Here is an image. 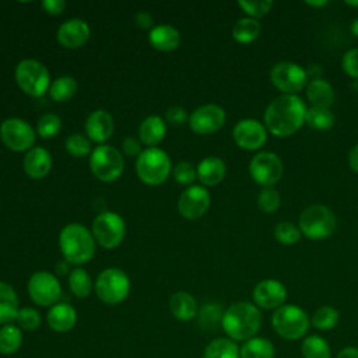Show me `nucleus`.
I'll use <instances>...</instances> for the list:
<instances>
[{
  "label": "nucleus",
  "instance_id": "f257e3e1",
  "mask_svg": "<svg viewBox=\"0 0 358 358\" xmlns=\"http://www.w3.org/2000/svg\"><path fill=\"white\" fill-rule=\"evenodd\" d=\"M306 109V105L298 95L282 94L274 98L266 108L264 126L277 137L291 136L305 122Z\"/></svg>",
  "mask_w": 358,
  "mask_h": 358
},
{
  "label": "nucleus",
  "instance_id": "f03ea898",
  "mask_svg": "<svg viewBox=\"0 0 358 358\" xmlns=\"http://www.w3.org/2000/svg\"><path fill=\"white\" fill-rule=\"evenodd\" d=\"M221 327L228 338L245 343L256 337L257 331L260 330L262 312L252 302H235L222 313Z\"/></svg>",
  "mask_w": 358,
  "mask_h": 358
},
{
  "label": "nucleus",
  "instance_id": "7ed1b4c3",
  "mask_svg": "<svg viewBox=\"0 0 358 358\" xmlns=\"http://www.w3.org/2000/svg\"><path fill=\"white\" fill-rule=\"evenodd\" d=\"M59 248L63 257L73 264H84L95 255L92 232L78 222L64 225L59 234Z\"/></svg>",
  "mask_w": 358,
  "mask_h": 358
},
{
  "label": "nucleus",
  "instance_id": "20e7f679",
  "mask_svg": "<svg viewBox=\"0 0 358 358\" xmlns=\"http://www.w3.org/2000/svg\"><path fill=\"white\" fill-rule=\"evenodd\" d=\"M271 326L284 340L295 341L306 336L310 327V317L301 306L284 303L273 312Z\"/></svg>",
  "mask_w": 358,
  "mask_h": 358
},
{
  "label": "nucleus",
  "instance_id": "39448f33",
  "mask_svg": "<svg viewBox=\"0 0 358 358\" xmlns=\"http://www.w3.org/2000/svg\"><path fill=\"white\" fill-rule=\"evenodd\" d=\"M172 171L169 155L157 147H148L136 158V173L138 179L150 186L164 183Z\"/></svg>",
  "mask_w": 358,
  "mask_h": 358
},
{
  "label": "nucleus",
  "instance_id": "423d86ee",
  "mask_svg": "<svg viewBox=\"0 0 358 358\" xmlns=\"http://www.w3.org/2000/svg\"><path fill=\"white\" fill-rule=\"evenodd\" d=\"M336 222L334 213L322 204L306 207L298 218V227L302 235L315 241L329 238L336 229Z\"/></svg>",
  "mask_w": 358,
  "mask_h": 358
},
{
  "label": "nucleus",
  "instance_id": "0eeeda50",
  "mask_svg": "<svg viewBox=\"0 0 358 358\" xmlns=\"http://www.w3.org/2000/svg\"><path fill=\"white\" fill-rule=\"evenodd\" d=\"M95 294L103 303L117 305L130 294V278L120 268H105L95 280Z\"/></svg>",
  "mask_w": 358,
  "mask_h": 358
},
{
  "label": "nucleus",
  "instance_id": "6e6552de",
  "mask_svg": "<svg viewBox=\"0 0 358 358\" xmlns=\"http://www.w3.org/2000/svg\"><path fill=\"white\" fill-rule=\"evenodd\" d=\"M17 85L22 92L31 96H42L50 87L49 70L38 60L24 59L21 60L14 71Z\"/></svg>",
  "mask_w": 358,
  "mask_h": 358
},
{
  "label": "nucleus",
  "instance_id": "1a4fd4ad",
  "mask_svg": "<svg viewBox=\"0 0 358 358\" xmlns=\"http://www.w3.org/2000/svg\"><path fill=\"white\" fill-rule=\"evenodd\" d=\"M90 168L96 179L110 183L117 180L123 173L124 159L117 148L101 144L90 154Z\"/></svg>",
  "mask_w": 358,
  "mask_h": 358
},
{
  "label": "nucleus",
  "instance_id": "9d476101",
  "mask_svg": "<svg viewBox=\"0 0 358 358\" xmlns=\"http://www.w3.org/2000/svg\"><path fill=\"white\" fill-rule=\"evenodd\" d=\"M91 232L98 245L105 249H115L124 238L126 224L117 213L103 211L94 218Z\"/></svg>",
  "mask_w": 358,
  "mask_h": 358
},
{
  "label": "nucleus",
  "instance_id": "9b49d317",
  "mask_svg": "<svg viewBox=\"0 0 358 358\" xmlns=\"http://www.w3.org/2000/svg\"><path fill=\"white\" fill-rule=\"evenodd\" d=\"M270 80L277 90L295 95L308 83V71L292 62H278L270 70Z\"/></svg>",
  "mask_w": 358,
  "mask_h": 358
},
{
  "label": "nucleus",
  "instance_id": "f8f14e48",
  "mask_svg": "<svg viewBox=\"0 0 358 358\" xmlns=\"http://www.w3.org/2000/svg\"><path fill=\"white\" fill-rule=\"evenodd\" d=\"M0 138L13 151H29L35 143L36 133L28 122L20 117H10L0 124Z\"/></svg>",
  "mask_w": 358,
  "mask_h": 358
},
{
  "label": "nucleus",
  "instance_id": "ddd939ff",
  "mask_svg": "<svg viewBox=\"0 0 358 358\" xmlns=\"http://www.w3.org/2000/svg\"><path fill=\"white\" fill-rule=\"evenodd\" d=\"M29 298L39 306H53L62 296L59 280L49 271H36L28 280Z\"/></svg>",
  "mask_w": 358,
  "mask_h": 358
},
{
  "label": "nucleus",
  "instance_id": "4468645a",
  "mask_svg": "<svg viewBox=\"0 0 358 358\" xmlns=\"http://www.w3.org/2000/svg\"><path fill=\"white\" fill-rule=\"evenodd\" d=\"M249 172L252 179L260 186H274L281 179L282 161L275 152L262 151L252 158L249 164Z\"/></svg>",
  "mask_w": 358,
  "mask_h": 358
},
{
  "label": "nucleus",
  "instance_id": "2eb2a0df",
  "mask_svg": "<svg viewBox=\"0 0 358 358\" xmlns=\"http://www.w3.org/2000/svg\"><path fill=\"white\" fill-rule=\"evenodd\" d=\"M225 110L215 103L199 106L189 116V126L196 134H211L225 123Z\"/></svg>",
  "mask_w": 358,
  "mask_h": 358
},
{
  "label": "nucleus",
  "instance_id": "dca6fc26",
  "mask_svg": "<svg viewBox=\"0 0 358 358\" xmlns=\"http://www.w3.org/2000/svg\"><path fill=\"white\" fill-rule=\"evenodd\" d=\"M210 200V193L204 186L192 185L182 192L178 200V210L183 218L197 220L208 210Z\"/></svg>",
  "mask_w": 358,
  "mask_h": 358
},
{
  "label": "nucleus",
  "instance_id": "f3484780",
  "mask_svg": "<svg viewBox=\"0 0 358 358\" xmlns=\"http://www.w3.org/2000/svg\"><path fill=\"white\" fill-rule=\"evenodd\" d=\"M253 303L262 309H278L287 299L285 285L274 278L259 281L252 291Z\"/></svg>",
  "mask_w": 358,
  "mask_h": 358
},
{
  "label": "nucleus",
  "instance_id": "a211bd4d",
  "mask_svg": "<svg viewBox=\"0 0 358 358\" xmlns=\"http://www.w3.org/2000/svg\"><path fill=\"white\" fill-rule=\"evenodd\" d=\"M232 137L241 148L253 151L264 145L267 140V129L256 119H242L235 124Z\"/></svg>",
  "mask_w": 358,
  "mask_h": 358
},
{
  "label": "nucleus",
  "instance_id": "6ab92c4d",
  "mask_svg": "<svg viewBox=\"0 0 358 358\" xmlns=\"http://www.w3.org/2000/svg\"><path fill=\"white\" fill-rule=\"evenodd\" d=\"M91 35L90 25L81 18H70L64 21L56 32L57 42L67 49H77L87 43Z\"/></svg>",
  "mask_w": 358,
  "mask_h": 358
},
{
  "label": "nucleus",
  "instance_id": "aec40b11",
  "mask_svg": "<svg viewBox=\"0 0 358 358\" xmlns=\"http://www.w3.org/2000/svg\"><path fill=\"white\" fill-rule=\"evenodd\" d=\"M113 129H115L113 117L105 109L92 110L84 123V130L87 137L91 141H95L99 144H102L112 136Z\"/></svg>",
  "mask_w": 358,
  "mask_h": 358
},
{
  "label": "nucleus",
  "instance_id": "412c9836",
  "mask_svg": "<svg viewBox=\"0 0 358 358\" xmlns=\"http://www.w3.org/2000/svg\"><path fill=\"white\" fill-rule=\"evenodd\" d=\"M24 172L31 179H42L52 169V155L43 147H32L22 161Z\"/></svg>",
  "mask_w": 358,
  "mask_h": 358
},
{
  "label": "nucleus",
  "instance_id": "4be33fe9",
  "mask_svg": "<svg viewBox=\"0 0 358 358\" xmlns=\"http://www.w3.org/2000/svg\"><path fill=\"white\" fill-rule=\"evenodd\" d=\"M49 327L56 333H67L77 323V312L67 302H57L46 313Z\"/></svg>",
  "mask_w": 358,
  "mask_h": 358
},
{
  "label": "nucleus",
  "instance_id": "5701e85b",
  "mask_svg": "<svg viewBox=\"0 0 358 358\" xmlns=\"http://www.w3.org/2000/svg\"><path fill=\"white\" fill-rule=\"evenodd\" d=\"M148 42L157 50L171 52L179 46L180 34L172 25H155L148 32Z\"/></svg>",
  "mask_w": 358,
  "mask_h": 358
},
{
  "label": "nucleus",
  "instance_id": "b1692460",
  "mask_svg": "<svg viewBox=\"0 0 358 358\" xmlns=\"http://www.w3.org/2000/svg\"><path fill=\"white\" fill-rule=\"evenodd\" d=\"M197 178L200 179V182L206 186H214L217 183H220L227 172L225 164L221 158L215 157V155H210L203 158L197 168Z\"/></svg>",
  "mask_w": 358,
  "mask_h": 358
},
{
  "label": "nucleus",
  "instance_id": "393cba45",
  "mask_svg": "<svg viewBox=\"0 0 358 358\" xmlns=\"http://www.w3.org/2000/svg\"><path fill=\"white\" fill-rule=\"evenodd\" d=\"M169 310L178 320L189 322L197 315L199 306L196 298L192 294L186 291H178L169 299Z\"/></svg>",
  "mask_w": 358,
  "mask_h": 358
},
{
  "label": "nucleus",
  "instance_id": "a878e982",
  "mask_svg": "<svg viewBox=\"0 0 358 358\" xmlns=\"http://www.w3.org/2000/svg\"><path fill=\"white\" fill-rule=\"evenodd\" d=\"M166 134V124L162 117L157 115H151L145 117L138 127L140 141L148 147H154L164 140Z\"/></svg>",
  "mask_w": 358,
  "mask_h": 358
},
{
  "label": "nucleus",
  "instance_id": "bb28decb",
  "mask_svg": "<svg viewBox=\"0 0 358 358\" xmlns=\"http://www.w3.org/2000/svg\"><path fill=\"white\" fill-rule=\"evenodd\" d=\"M306 98L312 106L330 108L334 102V90L331 84L323 78H313L306 85Z\"/></svg>",
  "mask_w": 358,
  "mask_h": 358
},
{
  "label": "nucleus",
  "instance_id": "cd10ccee",
  "mask_svg": "<svg viewBox=\"0 0 358 358\" xmlns=\"http://www.w3.org/2000/svg\"><path fill=\"white\" fill-rule=\"evenodd\" d=\"M18 296L14 288L0 281V324H10L17 319L18 315Z\"/></svg>",
  "mask_w": 358,
  "mask_h": 358
},
{
  "label": "nucleus",
  "instance_id": "c85d7f7f",
  "mask_svg": "<svg viewBox=\"0 0 358 358\" xmlns=\"http://www.w3.org/2000/svg\"><path fill=\"white\" fill-rule=\"evenodd\" d=\"M203 358H241V347L231 338L218 337L206 345Z\"/></svg>",
  "mask_w": 358,
  "mask_h": 358
},
{
  "label": "nucleus",
  "instance_id": "c756f323",
  "mask_svg": "<svg viewBox=\"0 0 358 358\" xmlns=\"http://www.w3.org/2000/svg\"><path fill=\"white\" fill-rule=\"evenodd\" d=\"M275 347L266 337H253L241 347V358H274Z\"/></svg>",
  "mask_w": 358,
  "mask_h": 358
},
{
  "label": "nucleus",
  "instance_id": "7c9ffc66",
  "mask_svg": "<svg viewBox=\"0 0 358 358\" xmlns=\"http://www.w3.org/2000/svg\"><path fill=\"white\" fill-rule=\"evenodd\" d=\"M22 345V331L18 326L10 323L0 327V354L13 355Z\"/></svg>",
  "mask_w": 358,
  "mask_h": 358
},
{
  "label": "nucleus",
  "instance_id": "2f4dec72",
  "mask_svg": "<svg viewBox=\"0 0 358 358\" xmlns=\"http://www.w3.org/2000/svg\"><path fill=\"white\" fill-rule=\"evenodd\" d=\"M303 358H331V348L326 338L319 334L306 336L301 344Z\"/></svg>",
  "mask_w": 358,
  "mask_h": 358
},
{
  "label": "nucleus",
  "instance_id": "473e14b6",
  "mask_svg": "<svg viewBox=\"0 0 358 358\" xmlns=\"http://www.w3.org/2000/svg\"><path fill=\"white\" fill-rule=\"evenodd\" d=\"M76 91H77L76 78L71 76H62L55 78L50 83L48 94L55 102H66L71 96H74Z\"/></svg>",
  "mask_w": 358,
  "mask_h": 358
},
{
  "label": "nucleus",
  "instance_id": "72a5a7b5",
  "mask_svg": "<svg viewBox=\"0 0 358 358\" xmlns=\"http://www.w3.org/2000/svg\"><path fill=\"white\" fill-rule=\"evenodd\" d=\"M260 34V24L250 17L239 18L232 27V38L239 43H250Z\"/></svg>",
  "mask_w": 358,
  "mask_h": 358
},
{
  "label": "nucleus",
  "instance_id": "f704fd0d",
  "mask_svg": "<svg viewBox=\"0 0 358 358\" xmlns=\"http://www.w3.org/2000/svg\"><path fill=\"white\" fill-rule=\"evenodd\" d=\"M305 122L309 127L316 130H330L334 124V113L330 108L310 106L306 109Z\"/></svg>",
  "mask_w": 358,
  "mask_h": 358
},
{
  "label": "nucleus",
  "instance_id": "c9c22d12",
  "mask_svg": "<svg viewBox=\"0 0 358 358\" xmlns=\"http://www.w3.org/2000/svg\"><path fill=\"white\" fill-rule=\"evenodd\" d=\"M338 319H340L338 310L330 305H324L315 310V313L310 317V324L317 330L327 331L337 326Z\"/></svg>",
  "mask_w": 358,
  "mask_h": 358
},
{
  "label": "nucleus",
  "instance_id": "e433bc0d",
  "mask_svg": "<svg viewBox=\"0 0 358 358\" xmlns=\"http://www.w3.org/2000/svg\"><path fill=\"white\" fill-rule=\"evenodd\" d=\"M92 280L84 268H74L69 274V288L77 298H87L92 291Z\"/></svg>",
  "mask_w": 358,
  "mask_h": 358
},
{
  "label": "nucleus",
  "instance_id": "4c0bfd02",
  "mask_svg": "<svg viewBox=\"0 0 358 358\" xmlns=\"http://www.w3.org/2000/svg\"><path fill=\"white\" fill-rule=\"evenodd\" d=\"M64 145H66V151L74 158H83V157L92 152L91 140L87 136L81 134V133L70 134L66 138Z\"/></svg>",
  "mask_w": 358,
  "mask_h": 358
},
{
  "label": "nucleus",
  "instance_id": "58836bf2",
  "mask_svg": "<svg viewBox=\"0 0 358 358\" xmlns=\"http://www.w3.org/2000/svg\"><path fill=\"white\" fill-rule=\"evenodd\" d=\"M62 130V119L55 113H45L36 122V133L42 138H50Z\"/></svg>",
  "mask_w": 358,
  "mask_h": 358
},
{
  "label": "nucleus",
  "instance_id": "ea45409f",
  "mask_svg": "<svg viewBox=\"0 0 358 358\" xmlns=\"http://www.w3.org/2000/svg\"><path fill=\"white\" fill-rule=\"evenodd\" d=\"M302 236L299 227L289 221H281L274 228V238L282 245H294Z\"/></svg>",
  "mask_w": 358,
  "mask_h": 358
},
{
  "label": "nucleus",
  "instance_id": "a19ab883",
  "mask_svg": "<svg viewBox=\"0 0 358 358\" xmlns=\"http://www.w3.org/2000/svg\"><path fill=\"white\" fill-rule=\"evenodd\" d=\"M280 204H281V197H280V193L274 189V186L263 187L257 194V206L266 214L274 213L280 207Z\"/></svg>",
  "mask_w": 358,
  "mask_h": 358
},
{
  "label": "nucleus",
  "instance_id": "79ce46f5",
  "mask_svg": "<svg viewBox=\"0 0 358 358\" xmlns=\"http://www.w3.org/2000/svg\"><path fill=\"white\" fill-rule=\"evenodd\" d=\"M17 324L20 329L27 330V331H34L41 326V313L34 309V308H21L18 310L17 319H15Z\"/></svg>",
  "mask_w": 358,
  "mask_h": 358
},
{
  "label": "nucleus",
  "instance_id": "37998d69",
  "mask_svg": "<svg viewBox=\"0 0 358 358\" xmlns=\"http://www.w3.org/2000/svg\"><path fill=\"white\" fill-rule=\"evenodd\" d=\"M238 6L250 17V18H260L266 15L273 6L271 0H239Z\"/></svg>",
  "mask_w": 358,
  "mask_h": 358
},
{
  "label": "nucleus",
  "instance_id": "c03bdc74",
  "mask_svg": "<svg viewBox=\"0 0 358 358\" xmlns=\"http://www.w3.org/2000/svg\"><path fill=\"white\" fill-rule=\"evenodd\" d=\"M197 176V171L193 164L187 161H180L173 168V178L180 185H190Z\"/></svg>",
  "mask_w": 358,
  "mask_h": 358
},
{
  "label": "nucleus",
  "instance_id": "a18cd8bd",
  "mask_svg": "<svg viewBox=\"0 0 358 358\" xmlns=\"http://www.w3.org/2000/svg\"><path fill=\"white\" fill-rule=\"evenodd\" d=\"M341 67L345 74L352 78H358V48L350 49L343 55Z\"/></svg>",
  "mask_w": 358,
  "mask_h": 358
},
{
  "label": "nucleus",
  "instance_id": "49530a36",
  "mask_svg": "<svg viewBox=\"0 0 358 358\" xmlns=\"http://www.w3.org/2000/svg\"><path fill=\"white\" fill-rule=\"evenodd\" d=\"M222 313L220 306L214 305V303H208V305H204L203 309L200 310V320L201 323L204 324H214L217 322H221L222 319Z\"/></svg>",
  "mask_w": 358,
  "mask_h": 358
},
{
  "label": "nucleus",
  "instance_id": "de8ad7c7",
  "mask_svg": "<svg viewBox=\"0 0 358 358\" xmlns=\"http://www.w3.org/2000/svg\"><path fill=\"white\" fill-rule=\"evenodd\" d=\"M165 117H166V120L171 124L180 126V124H183L186 122L187 115H186V110L183 108H180V106H171V108L166 109Z\"/></svg>",
  "mask_w": 358,
  "mask_h": 358
},
{
  "label": "nucleus",
  "instance_id": "09e8293b",
  "mask_svg": "<svg viewBox=\"0 0 358 358\" xmlns=\"http://www.w3.org/2000/svg\"><path fill=\"white\" fill-rule=\"evenodd\" d=\"M122 147H123V151L126 155L129 157H138L141 154V145H140V141L134 137H126L122 143Z\"/></svg>",
  "mask_w": 358,
  "mask_h": 358
},
{
  "label": "nucleus",
  "instance_id": "8fccbe9b",
  "mask_svg": "<svg viewBox=\"0 0 358 358\" xmlns=\"http://www.w3.org/2000/svg\"><path fill=\"white\" fill-rule=\"evenodd\" d=\"M42 8L50 15H59L64 11L66 1L64 0H43Z\"/></svg>",
  "mask_w": 358,
  "mask_h": 358
},
{
  "label": "nucleus",
  "instance_id": "3c124183",
  "mask_svg": "<svg viewBox=\"0 0 358 358\" xmlns=\"http://www.w3.org/2000/svg\"><path fill=\"white\" fill-rule=\"evenodd\" d=\"M136 24L143 29H151L154 20L148 11H138L136 14Z\"/></svg>",
  "mask_w": 358,
  "mask_h": 358
},
{
  "label": "nucleus",
  "instance_id": "603ef678",
  "mask_svg": "<svg viewBox=\"0 0 358 358\" xmlns=\"http://www.w3.org/2000/svg\"><path fill=\"white\" fill-rule=\"evenodd\" d=\"M336 358H358V347L347 345L337 352Z\"/></svg>",
  "mask_w": 358,
  "mask_h": 358
},
{
  "label": "nucleus",
  "instance_id": "864d4df0",
  "mask_svg": "<svg viewBox=\"0 0 358 358\" xmlns=\"http://www.w3.org/2000/svg\"><path fill=\"white\" fill-rule=\"evenodd\" d=\"M348 164L354 172H358V144H355L348 154Z\"/></svg>",
  "mask_w": 358,
  "mask_h": 358
},
{
  "label": "nucleus",
  "instance_id": "5fc2aeb1",
  "mask_svg": "<svg viewBox=\"0 0 358 358\" xmlns=\"http://www.w3.org/2000/svg\"><path fill=\"white\" fill-rule=\"evenodd\" d=\"M306 4H309V6H312V7H320V6H326V4H327V0H319V1L308 0Z\"/></svg>",
  "mask_w": 358,
  "mask_h": 358
},
{
  "label": "nucleus",
  "instance_id": "6e6d98bb",
  "mask_svg": "<svg viewBox=\"0 0 358 358\" xmlns=\"http://www.w3.org/2000/svg\"><path fill=\"white\" fill-rule=\"evenodd\" d=\"M351 32L358 36V18H355L352 22H351Z\"/></svg>",
  "mask_w": 358,
  "mask_h": 358
},
{
  "label": "nucleus",
  "instance_id": "4d7b16f0",
  "mask_svg": "<svg viewBox=\"0 0 358 358\" xmlns=\"http://www.w3.org/2000/svg\"><path fill=\"white\" fill-rule=\"evenodd\" d=\"M345 4L351 7H358V0H345Z\"/></svg>",
  "mask_w": 358,
  "mask_h": 358
}]
</instances>
